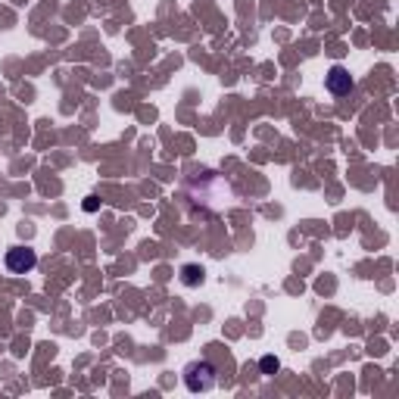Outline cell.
<instances>
[{
  "instance_id": "7",
  "label": "cell",
  "mask_w": 399,
  "mask_h": 399,
  "mask_svg": "<svg viewBox=\"0 0 399 399\" xmlns=\"http://www.w3.org/2000/svg\"><path fill=\"white\" fill-rule=\"evenodd\" d=\"M84 209H88V213H94V209H97V200L88 197V203H84Z\"/></svg>"
},
{
  "instance_id": "4",
  "label": "cell",
  "mask_w": 399,
  "mask_h": 399,
  "mask_svg": "<svg viewBox=\"0 0 399 399\" xmlns=\"http://www.w3.org/2000/svg\"><path fill=\"white\" fill-rule=\"evenodd\" d=\"M328 91L334 94V97H346L353 88H355V82H353V75H350V69H343V66H334L328 72Z\"/></svg>"
},
{
  "instance_id": "6",
  "label": "cell",
  "mask_w": 399,
  "mask_h": 399,
  "mask_svg": "<svg viewBox=\"0 0 399 399\" xmlns=\"http://www.w3.org/2000/svg\"><path fill=\"white\" fill-rule=\"evenodd\" d=\"M259 368H262V374H278L281 362L274 359V355H262V359H259Z\"/></svg>"
},
{
  "instance_id": "1",
  "label": "cell",
  "mask_w": 399,
  "mask_h": 399,
  "mask_svg": "<svg viewBox=\"0 0 399 399\" xmlns=\"http://www.w3.org/2000/svg\"><path fill=\"white\" fill-rule=\"evenodd\" d=\"M187 194L194 197V203H203V206H209L213 213H222V209L234 200L231 184L222 175H215V172H194V175L187 178Z\"/></svg>"
},
{
  "instance_id": "2",
  "label": "cell",
  "mask_w": 399,
  "mask_h": 399,
  "mask_svg": "<svg viewBox=\"0 0 399 399\" xmlns=\"http://www.w3.org/2000/svg\"><path fill=\"white\" fill-rule=\"evenodd\" d=\"M184 387L191 393H209L215 387V365L206 359H197V362H187L184 365Z\"/></svg>"
},
{
  "instance_id": "5",
  "label": "cell",
  "mask_w": 399,
  "mask_h": 399,
  "mask_svg": "<svg viewBox=\"0 0 399 399\" xmlns=\"http://www.w3.org/2000/svg\"><path fill=\"white\" fill-rule=\"evenodd\" d=\"M203 278H206V272L200 265H181V284L184 287H200Z\"/></svg>"
},
{
  "instance_id": "3",
  "label": "cell",
  "mask_w": 399,
  "mask_h": 399,
  "mask_svg": "<svg viewBox=\"0 0 399 399\" xmlns=\"http://www.w3.org/2000/svg\"><path fill=\"white\" fill-rule=\"evenodd\" d=\"M34 265H38V253L32 246H10L6 250V268L13 274H28Z\"/></svg>"
}]
</instances>
